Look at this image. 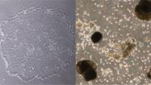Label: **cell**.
Here are the masks:
<instances>
[{
	"label": "cell",
	"mask_w": 151,
	"mask_h": 85,
	"mask_svg": "<svg viewBox=\"0 0 151 85\" xmlns=\"http://www.w3.org/2000/svg\"><path fill=\"white\" fill-rule=\"evenodd\" d=\"M135 14L140 20L150 21L151 18V2L150 1L143 0L137 4L134 9Z\"/></svg>",
	"instance_id": "cell-1"
},
{
	"label": "cell",
	"mask_w": 151,
	"mask_h": 85,
	"mask_svg": "<svg viewBox=\"0 0 151 85\" xmlns=\"http://www.w3.org/2000/svg\"><path fill=\"white\" fill-rule=\"evenodd\" d=\"M97 66L96 64L92 62L91 60H83L79 61L76 65V70L79 75H84L86 71L90 69H96Z\"/></svg>",
	"instance_id": "cell-2"
},
{
	"label": "cell",
	"mask_w": 151,
	"mask_h": 85,
	"mask_svg": "<svg viewBox=\"0 0 151 85\" xmlns=\"http://www.w3.org/2000/svg\"><path fill=\"white\" fill-rule=\"evenodd\" d=\"M85 80L86 81H91L96 79L97 78V72L96 69H90L88 71H86V73L83 75Z\"/></svg>",
	"instance_id": "cell-3"
},
{
	"label": "cell",
	"mask_w": 151,
	"mask_h": 85,
	"mask_svg": "<svg viewBox=\"0 0 151 85\" xmlns=\"http://www.w3.org/2000/svg\"><path fill=\"white\" fill-rule=\"evenodd\" d=\"M101 39H102V34L101 33V32H94V34L91 36V41H92V42L95 43V44L99 42Z\"/></svg>",
	"instance_id": "cell-4"
},
{
	"label": "cell",
	"mask_w": 151,
	"mask_h": 85,
	"mask_svg": "<svg viewBox=\"0 0 151 85\" xmlns=\"http://www.w3.org/2000/svg\"><path fill=\"white\" fill-rule=\"evenodd\" d=\"M148 78H149V79H150V71L149 73H148Z\"/></svg>",
	"instance_id": "cell-5"
}]
</instances>
